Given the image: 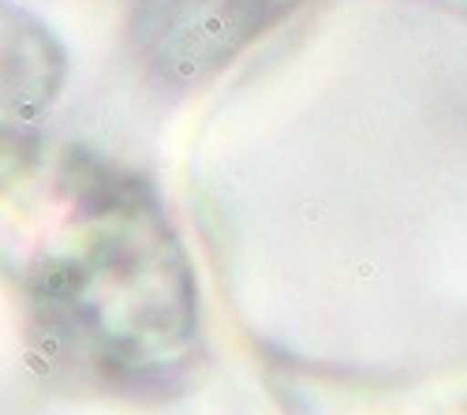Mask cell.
Masks as SVG:
<instances>
[{
  "instance_id": "1",
  "label": "cell",
  "mask_w": 467,
  "mask_h": 415,
  "mask_svg": "<svg viewBox=\"0 0 467 415\" xmlns=\"http://www.w3.org/2000/svg\"><path fill=\"white\" fill-rule=\"evenodd\" d=\"M37 307L75 359L120 382H158L180 367L191 337L187 277L161 233L120 217L94 247L46 274Z\"/></svg>"
},
{
  "instance_id": "2",
  "label": "cell",
  "mask_w": 467,
  "mask_h": 415,
  "mask_svg": "<svg viewBox=\"0 0 467 415\" xmlns=\"http://www.w3.org/2000/svg\"><path fill=\"white\" fill-rule=\"evenodd\" d=\"M288 0H150L142 34L161 71L202 75L228 60Z\"/></svg>"
}]
</instances>
